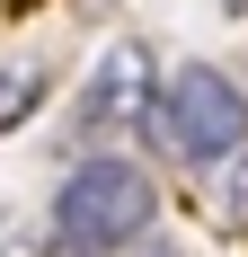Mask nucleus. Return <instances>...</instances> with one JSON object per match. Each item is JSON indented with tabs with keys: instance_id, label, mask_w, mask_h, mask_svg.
<instances>
[{
	"instance_id": "1",
	"label": "nucleus",
	"mask_w": 248,
	"mask_h": 257,
	"mask_svg": "<svg viewBox=\"0 0 248 257\" xmlns=\"http://www.w3.org/2000/svg\"><path fill=\"white\" fill-rule=\"evenodd\" d=\"M151 222H160V186L124 151H89L53 186V248L62 257H115L133 239H151Z\"/></svg>"
},
{
	"instance_id": "2",
	"label": "nucleus",
	"mask_w": 248,
	"mask_h": 257,
	"mask_svg": "<svg viewBox=\"0 0 248 257\" xmlns=\"http://www.w3.org/2000/svg\"><path fill=\"white\" fill-rule=\"evenodd\" d=\"M142 133H151V151L177 160L186 178H213V169L248 142V89L230 71H213V62H186V71H169L151 89Z\"/></svg>"
},
{
	"instance_id": "4",
	"label": "nucleus",
	"mask_w": 248,
	"mask_h": 257,
	"mask_svg": "<svg viewBox=\"0 0 248 257\" xmlns=\"http://www.w3.org/2000/svg\"><path fill=\"white\" fill-rule=\"evenodd\" d=\"M45 106V71H0V133H18Z\"/></svg>"
},
{
	"instance_id": "3",
	"label": "nucleus",
	"mask_w": 248,
	"mask_h": 257,
	"mask_svg": "<svg viewBox=\"0 0 248 257\" xmlns=\"http://www.w3.org/2000/svg\"><path fill=\"white\" fill-rule=\"evenodd\" d=\"M151 89H160V53L142 36H115L89 71V98H80V133H106V124H142Z\"/></svg>"
},
{
	"instance_id": "5",
	"label": "nucleus",
	"mask_w": 248,
	"mask_h": 257,
	"mask_svg": "<svg viewBox=\"0 0 248 257\" xmlns=\"http://www.w3.org/2000/svg\"><path fill=\"white\" fill-rule=\"evenodd\" d=\"M239 160H248V142H239ZM230 231H248V169H239V186H230Z\"/></svg>"
}]
</instances>
